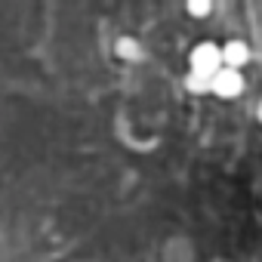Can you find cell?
<instances>
[{
    "instance_id": "6da1fadb",
    "label": "cell",
    "mask_w": 262,
    "mask_h": 262,
    "mask_svg": "<svg viewBox=\"0 0 262 262\" xmlns=\"http://www.w3.org/2000/svg\"><path fill=\"white\" fill-rule=\"evenodd\" d=\"M188 71L213 80V77L222 71V43H216V40H201V43H194V50L188 53Z\"/></svg>"
},
{
    "instance_id": "7a4b0ae2",
    "label": "cell",
    "mask_w": 262,
    "mask_h": 262,
    "mask_svg": "<svg viewBox=\"0 0 262 262\" xmlns=\"http://www.w3.org/2000/svg\"><path fill=\"white\" fill-rule=\"evenodd\" d=\"M244 90H247L244 71H234V68H222V71L213 77V86H210V93L219 96V99H237Z\"/></svg>"
},
{
    "instance_id": "3957f363",
    "label": "cell",
    "mask_w": 262,
    "mask_h": 262,
    "mask_svg": "<svg viewBox=\"0 0 262 262\" xmlns=\"http://www.w3.org/2000/svg\"><path fill=\"white\" fill-rule=\"evenodd\" d=\"M250 59H253V53H250V43H247V40L231 37V40H225V43H222V68L244 71Z\"/></svg>"
},
{
    "instance_id": "277c9868",
    "label": "cell",
    "mask_w": 262,
    "mask_h": 262,
    "mask_svg": "<svg viewBox=\"0 0 262 262\" xmlns=\"http://www.w3.org/2000/svg\"><path fill=\"white\" fill-rule=\"evenodd\" d=\"M114 56L117 59H123V62H139L142 59V43L136 40V37H117L114 40Z\"/></svg>"
},
{
    "instance_id": "5b68a950",
    "label": "cell",
    "mask_w": 262,
    "mask_h": 262,
    "mask_svg": "<svg viewBox=\"0 0 262 262\" xmlns=\"http://www.w3.org/2000/svg\"><path fill=\"white\" fill-rule=\"evenodd\" d=\"M182 83H185V90H188V93H194V96H207V93H210V86H213V80H210V77H201V74H191V71L185 74V80H182Z\"/></svg>"
},
{
    "instance_id": "8992f818",
    "label": "cell",
    "mask_w": 262,
    "mask_h": 262,
    "mask_svg": "<svg viewBox=\"0 0 262 262\" xmlns=\"http://www.w3.org/2000/svg\"><path fill=\"white\" fill-rule=\"evenodd\" d=\"M185 13H188V16H194V19H207V16L213 13V4H201V0H188V4H185Z\"/></svg>"
},
{
    "instance_id": "52a82bcc",
    "label": "cell",
    "mask_w": 262,
    "mask_h": 262,
    "mask_svg": "<svg viewBox=\"0 0 262 262\" xmlns=\"http://www.w3.org/2000/svg\"><path fill=\"white\" fill-rule=\"evenodd\" d=\"M256 117H259V123H262V102L256 105Z\"/></svg>"
}]
</instances>
